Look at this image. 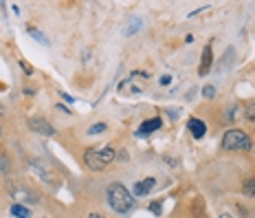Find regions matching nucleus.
Wrapping results in <instances>:
<instances>
[{"label": "nucleus", "mask_w": 255, "mask_h": 218, "mask_svg": "<svg viewBox=\"0 0 255 218\" xmlns=\"http://www.w3.org/2000/svg\"><path fill=\"white\" fill-rule=\"evenodd\" d=\"M106 196H108L110 207H113L115 212H119V214H126V212H130L132 207H134V199H132V194L128 192L121 183H113V185H110L108 192H106Z\"/></svg>", "instance_id": "f257e3e1"}, {"label": "nucleus", "mask_w": 255, "mask_h": 218, "mask_svg": "<svg viewBox=\"0 0 255 218\" xmlns=\"http://www.w3.org/2000/svg\"><path fill=\"white\" fill-rule=\"evenodd\" d=\"M84 161L90 170L95 172H102V170L108 166V163L115 161V150L110 146H104V148H88L86 154H84Z\"/></svg>", "instance_id": "f03ea898"}, {"label": "nucleus", "mask_w": 255, "mask_h": 218, "mask_svg": "<svg viewBox=\"0 0 255 218\" xmlns=\"http://www.w3.org/2000/svg\"><path fill=\"white\" fill-rule=\"evenodd\" d=\"M222 148L225 150H251V139L242 130H227L222 137Z\"/></svg>", "instance_id": "7ed1b4c3"}, {"label": "nucleus", "mask_w": 255, "mask_h": 218, "mask_svg": "<svg viewBox=\"0 0 255 218\" xmlns=\"http://www.w3.org/2000/svg\"><path fill=\"white\" fill-rule=\"evenodd\" d=\"M29 128L33 132H40V135H46V137L55 135V130H53V126L49 124V121H46V119H38V117L29 119Z\"/></svg>", "instance_id": "20e7f679"}, {"label": "nucleus", "mask_w": 255, "mask_h": 218, "mask_svg": "<svg viewBox=\"0 0 255 218\" xmlns=\"http://www.w3.org/2000/svg\"><path fill=\"white\" fill-rule=\"evenodd\" d=\"M154 185H156V181H154V179L139 181V183L134 185V194H136V196H145V194H150L152 190H154Z\"/></svg>", "instance_id": "39448f33"}, {"label": "nucleus", "mask_w": 255, "mask_h": 218, "mask_svg": "<svg viewBox=\"0 0 255 218\" xmlns=\"http://www.w3.org/2000/svg\"><path fill=\"white\" fill-rule=\"evenodd\" d=\"M161 128V119H150V121H145V124H141V128H139V132L136 135L139 137H145V135H150V132H154V130H158Z\"/></svg>", "instance_id": "423d86ee"}, {"label": "nucleus", "mask_w": 255, "mask_h": 218, "mask_svg": "<svg viewBox=\"0 0 255 218\" xmlns=\"http://www.w3.org/2000/svg\"><path fill=\"white\" fill-rule=\"evenodd\" d=\"M211 46L207 44L205 46V51H203V62H200V68H198V73L200 75H207V73H209V68H211Z\"/></svg>", "instance_id": "0eeeda50"}, {"label": "nucleus", "mask_w": 255, "mask_h": 218, "mask_svg": "<svg viewBox=\"0 0 255 218\" xmlns=\"http://www.w3.org/2000/svg\"><path fill=\"white\" fill-rule=\"evenodd\" d=\"M189 130H191V135L196 137V139H203L205 137V132H207V128H205V124L200 119H189Z\"/></svg>", "instance_id": "6e6552de"}, {"label": "nucleus", "mask_w": 255, "mask_h": 218, "mask_svg": "<svg viewBox=\"0 0 255 218\" xmlns=\"http://www.w3.org/2000/svg\"><path fill=\"white\" fill-rule=\"evenodd\" d=\"M242 192H244V196L253 199V196H255V177H253V179H249L247 183L242 185Z\"/></svg>", "instance_id": "1a4fd4ad"}, {"label": "nucleus", "mask_w": 255, "mask_h": 218, "mask_svg": "<svg viewBox=\"0 0 255 218\" xmlns=\"http://www.w3.org/2000/svg\"><path fill=\"white\" fill-rule=\"evenodd\" d=\"M11 214L18 216V218H31V212L26 210V207H22V205H13L11 207Z\"/></svg>", "instance_id": "9d476101"}, {"label": "nucleus", "mask_w": 255, "mask_h": 218, "mask_svg": "<svg viewBox=\"0 0 255 218\" xmlns=\"http://www.w3.org/2000/svg\"><path fill=\"white\" fill-rule=\"evenodd\" d=\"M13 196H15L18 201H20V199H26V201H31V203H35V201H38L33 194L26 192V190H13Z\"/></svg>", "instance_id": "9b49d317"}, {"label": "nucleus", "mask_w": 255, "mask_h": 218, "mask_svg": "<svg viewBox=\"0 0 255 218\" xmlns=\"http://www.w3.org/2000/svg\"><path fill=\"white\" fill-rule=\"evenodd\" d=\"M139 29H141V20H139V18H132V20H130V26H128L124 33H126V35H132L134 31H139Z\"/></svg>", "instance_id": "f8f14e48"}, {"label": "nucleus", "mask_w": 255, "mask_h": 218, "mask_svg": "<svg viewBox=\"0 0 255 218\" xmlns=\"http://www.w3.org/2000/svg\"><path fill=\"white\" fill-rule=\"evenodd\" d=\"M11 170V163H9V159L4 157V154H0V172H9Z\"/></svg>", "instance_id": "ddd939ff"}, {"label": "nucleus", "mask_w": 255, "mask_h": 218, "mask_svg": "<svg viewBox=\"0 0 255 218\" xmlns=\"http://www.w3.org/2000/svg\"><path fill=\"white\" fill-rule=\"evenodd\" d=\"M104 130H106V124H95V126L88 128L90 135H99V132H104Z\"/></svg>", "instance_id": "4468645a"}, {"label": "nucleus", "mask_w": 255, "mask_h": 218, "mask_svg": "<svg viewBox=\"0 0 255 218\" xmlns=\"http://www.w3.org/2000/svg\"><path fill=\"white\" fill-rule=\"evenodd\" d=\"M29 33H31V35H33V38H35V40H40V42H42V44H49V40H46V38H44V35H42V33H40V31H35V29H29Z\"/></svg>", "instance_id": "2eb2a0df"}, {"label": "nucleus", "mask_w": 255, "mask_h": 218, "mask_svg": "<svg viewBox=\"0 0 255 218\" xmlns=\"http://www.w3.org/2000/svg\"><path fill=\"white\" fill-rule=\"evenodd\" d=\"M247 119L249 121H255V104H249L247 106Z\"/></svg>", "instance_id": "dca6fc26"}, {"label": "nucleus", "mask_w": 255, "mask_h": 218, "mask_svg": "<svg viewBox=\"0 0 255 218\" xmlns=\"http://www.w3.org/2000/svg\"><path fill=\"white\" fill-rule=\"evenodd\" d=\"M203 95H205L207 99H211V97L216 95V88H214V86H205V88H203Z\"/></svg>", "instance_id": "f3484780"}, {"label": "nucleus", "mask_w": 255, "mask_h": 218, "mask_svg": "<svg viewBox=\"0 0 255 218\" xmlns=\"http://www.w3.org/2000/svg\"><path fill=\"white\" fill-rule=\"evenodd\" d=\"M150 210L154 212V214H161V212H163V207H161V203H158V201H156V203H152V205H150Z\"/></svg>", "instance_id": "a211bd4d"}, {"label": "nucleus", "mask_w": 255, "mask_h": 218, "mask_svg": "<svg viewBox=\"0 0 255 218\" xmlns=\"http://www.w3.org/2000/svg\"><path fill=\"white\" fill-rule=\"evenodd\" d=\"M20 66H22V68H24V73H31V66H29V64H26V62H20Z\"/></svg>", "instance_id": "6ab92c4d"}, {"label": "nucleus", "mask_w": 255, "mask_h": 218, "mask_svg": "<svg viewBox=\"0 0 255 218\" xmlns=\"http://www.w3.org/2000/svg\"><path fill=\"white\" fill-rule=\"evenodd\" d=\"M167 113H169V117H172V119H176V117H178V110H167Z\"/></svg>", "instance_id": "aec40b11"}, {"label": "nucleus", "mask_w": 255, "mask_h": 218, "mask_svg": "<svg viewBox=\"0 0 255 218\" xmlns=\"http://www.w3.org/2000/svg\"><path fill=\"white\" fill-rule=\"evenodd\" d=\"M169 79H172V77H169V75H165V77H161V84H169Z\"/></svg>", "instance_id": "412c9836"}, {"label": "nucleus", "mask_w": 255, "mask_h": 218, "mask_svg": "<svg viewBox=\"0 0 255 218\" xmlns=\"http://www.w3.org/2000/svg\"><path fill=\"white\" fill-rule=\"evenodd\" d=\"M88 218H104V216H102V214H90Z\"/></svg>", "instance_id": "4be33fe9"}, {"label": "nucleus", "mask_w": 255, "mask_h": 218, "mask_svg": "<svg viewBox=\"0 0 255 218\" xmlns=\"http://www.w3.org/2000/svg\"><path fill=\"white\" fill-rule=\"evenodd\" d=\"M220 218H233V216H229V214H222Z\"/></svg>", "instance_id": "5701e85b"}, {"label": "nucleus", "mask_w": 255, "mask_h": 218, "mask_svg": "<svg viewBox=\"0 0 255 218\" xmlns=\"http://www.w3.org/2000/svg\"><path fill=\"white\" fill-rule=\"evenodd\" d=\"M0 135H2V128H0Z\"/></svg>", "instance_id": "b1692460"}]
</instances>
